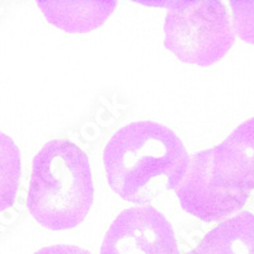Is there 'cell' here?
<instances>
[{"instance_id":"6da1fadb","label":"cell","mask_w":254,"mask_h":254,"mask_svg":"<svg viewBox=\"0 0 254 254\" xmlns=\"http://www.w3.org/2000/svg\"><path fill=\"white\" fill-rule=\"evenodd\" d=\"M103 163L113 192L144 206L181 186L190 158L169 127L155 121H135L113 133L104 147Z\"/></svg>"},{"instance_id":"7a4b0ae2","label":"cell","mask_w":254,"mask_h":254,"mask_svg":"<svg viewBox=\"0 0 254 254\" xmlns=\"http://www.w3.org/2000/svg\"><path fill=\"white\" fill-rule=\"evenodd\" d=\"M94 201L87 154L69 140L46 142L32 163L27 207L50 230H69L85 220Z\"/></svg>"},{"instance_id":"3957f363","label":"cell","mask_w":254,"mask_h":254,"mask_svg":"<svg viewBox=\"0 0 254 254\" xmlns=\"http://www.w3.org/2000/svg\"><path fill=\"white\" fill-rule=\"evenodd\" d=\"M146 4L168 8L164 45L182 63L210 66L234 45V28L221 1L178 0Z\"/></svg>"},{"instance_id":"277c9868","label":"cell","mask_w":254,"mask_h":254,"mask_svg":"<svg viewBox=\"0 0 254 254\" xmlns=\"http://www.w3.org/2000/svg\"><path fill=\"white\" fill-rule=\"evenodd\" d=\"M101 254H179L169 220L153 206L124 210L104 235Z\"/></svg>"},{"instance_id":"5b68a950","label":"cell","mask_w":254,"mask_h":254,"mask_svg":"<svg viewBox=\"0 0 254 254\" xmlns=\"http://www.w3.org/2000/svg\"><path fill=\"white\" fill-rule=\"evenodd\" d=\"M181 207L201 221L216 222L242 210L249 197L220 187L211 174V149L190 158L183 182L177 188Z\"/></svg>"},{"instance_id":"8992f818","label":"cell","mask_w":254,"mask_h":254,"mask_svg":"<svg viewBox=\"0 0 254 254\" xmlns=\"http://www.w3.org/2000/svg\"><path fill=\"white\" fill-rule=\"evenodd\" d=\"M211 174L224 190L249 197L254 190V119L211 149Z\"/></svg>"},{"instance_id":"52a82bcc","label":"cell","mask_w":254,"mask_h":254,"mask_svg":"<svg viewBox=\"0 0 254 254\" xmlns=\"http://www.w3.org/2000/svg\"><path fill=\"white\" fill-rule=\"evenodd\" d=\"M50 23L69 33H87L106 23L116 1H37Z\"/></svg>"},{"instance_id":"ba28073f","label":"cell","mask_w":254,"mask_h":254,"mask_svg":"<svg viewBox=\"0 0 254 254\" xmlns=\"http://www.w3.org/2000/svg\"><path fill=\"white\" fill-rule=\"evenodd\" d=\"M190 254H254V215L240 212L220 222Z\"/></svg>"},{"instance_id":"9c48e42d","label":"cell","mask_w":254,"mask_h":254,"mask_svg":"<svg viewBox=\"0 0 254 254\" xmlns=\"http://www.w3.org/2000/svg\"><path fill=\"white\" fill-rule=\"evenodd\" d=\"M22 160L17 144L0 131V214L12 207L17 198Z\"/></svg>"},{"instance_id":"30bf717a","label":"cell","mask_w":254,"mask_h":254,"mask_svg":"<svg viewBox=\"0 0 254 254\" xmlns=\"http://www.w3.org/2000/svg\"><path fill=\"white\" fill-rule=\"evenodd\" d=\"M233 28L247 44L254 45V0L230 1Z\"/></svg>"},{"instance_id":"8fae6325","label":"cell","mask_w":254,"mask_h":254,"mask_svg":"<svg viewBox=\"0 0 254 254\" xmlns=\"http://www.w3.org/2000/svg\"><path fill=\"white\" fill-rule=\"evenodd\" d=\"M35 254H90L87 249L80 248L76 246H66V244H59V246L46 247L40 249Z\"/></svg>"}]
</instances>
